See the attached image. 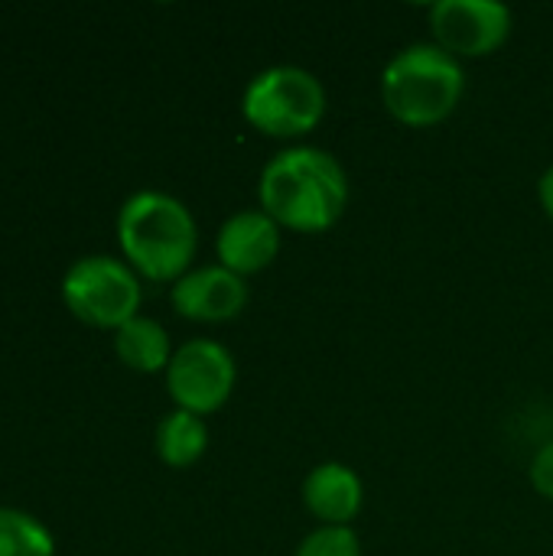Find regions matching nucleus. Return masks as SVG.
<instances>
[{"label": "nucleus", "mask_w": 553, "mask_h": 556, "mask_svg": "<svg viewBox=\"0 0 553 556\" xmlns=\"http://www.w3.org/2000/svg\"><path fill=\"white\" fill-rule=\"evenodd\" d=\"M218 264L238 277L267 270L280 254V225L264 208H244L222 222L215 238Z\"/></svg>", "instance_id": "9"}, {"label": "nucleus", "mask_w": 553, "mask_h": 556, "mask_svg": "<svg viewBox=\"0 0 553 556\" xmlns=\"http://www.w3.org/2000/svg\"><path fill=\"white\" fill-rule=\"evenodd\" d=\"M238 381L235 355L212 339H192L173 352L166 368V391L179 410L209 417L228 404Z\"/></svg>", "instance_id": "6"}, {"label": "nucleus", "mask_w": 553, "mask_h": 556, "mask_svg": "<svg viewBox=\"0 0 553 556\" xmlns=\"http://www.w3.org/2000/svg\"><path fill=\"white\" fill-rule=\"evenodd\" d=\"M114 352L130 371H140V375H156V371L166 375V368L173 362L169 336L150 316H134L130 323H124L114 332Z\"/></svg>", "instance_id": "11"}, {"label": "nucleus", "mask_w": 553, "mask_h": 556, "mask_svg": "<svg viewBox=\"0 0 553 556\" xmlns=\"http://www.w3.org/2000/svg\"><path fill=\"white\" fill-rule=\"evenodd\" d=\"M463 91V62L437 42H414L401 49L381 72V101L404 127H437L460 108Z\"/></svg>", "instance_id": "3"}, {"label": "nucleus", "mask_w": 553, "mask_h": 556, "mask_svg": "<svg viewBox=\"0 0 553 556\" xmlns=\"http://www.w3.org/2000/svg\"><path fill=\"white\" fill-rule=\"evenodd\" d=\"M169 303L192 323H231L248 306V283L222 264L192 267L173 283Z\"/></svg>", "instance_id": "8"}, {"label": "nucleus", "mask_w": 553, "mask_h": 556, "mask_svg": "<svg viewBox=\"0 0 553 556\" xmlns=\"http://www.w3.org/2000/svg\"><path fill=\"white\" fill-rule=\"evenodd\" d=\"M62 300L81 323L117 332L124 323L140 316V280L130 264L91 254L65 270Z\"/></svg>", "instance_id": "5"}, {"label": "nucleus", "mask_w": 553, "mask_h": 556, "mask_svg": "<svg viewBox=\"0 0 553 556\" xmlns=\"http://www.w3.org/2000/svg\"><path fill=\"white\" fill-rule=\"evenodd\" d=\"M209 450V427L199 414L173 410L156 427V456L169 469H189L196 466Z\"/></svg>", "instance_id": "12"}, {"label": "nucleus", "mask_w": 553, "mask_h": 556, "mask_svg": "<svg viewBox=\"0 0 553 556\" xmlns=\"http://www.w3.org/2000/svg\"><path fill=\"white\" fill-rule=\"evenodd\" d=\"M531 485L541 498L553 502V443L541 446L538 456L531 459Z\"/></svg>", "instance_id": "15"}, {"label": "nucleus", "mask_w": 553, "mask_h": 556, "mask_svg": "<svg viewBox=\"0 0 553 556\" xmlns=\"http://www.w3.org/2000/svg\"><path fill=\"white\" fill-rule=\"evenodd\" d=\"M538 199H541L544 215L553 222V166L544 169V176H541V182H538Z\"/></svg>", "instance_id": "16"}, {"label": "nucleus", "mask_w": 553, "mask_h": 556, "mask_svg": "<svg viewBox=\"0 0 553 556\" xmlns=\"http://www.w3.org/2000/svg\"><path fill=\"white\" fill-rule=\"evenodd\" d=\"M293 556H362V541L352 528H326L310 531Z\"/></svg>", "instance_id": "14"}, {"label": "nucleus", "mask_w": 553, "mask_h": 556, "mask_svg": "<svg viewBox=\"0 0 553 556\" xmlns=\"http://www.w3.org/2000/svg\"><path fill=\"white\" fill-rule=\"evenodd\" d=\"M303 505L326 528H349L365 505V485L345 463H319L303 479Z\"/></svg>", "instance_id": "10"}, {"label": "nucleus", "mask_w": 553, "mask_h": 556, "mask_svg": "<svg viewBox=\"0 0 553 556\" xmlns=\"http://www.w3.org/2000/svg\"><path fill=\"white\" fill-rule=\"evenodd\" d=\"M241 114L267 137H306L326 114V88L310 68L271 65L248 81L241 94Z\"/></svg>", "instance_id": "4"}, {"label": "nucleus", "mask_w": 553, "mask_h": 556, "mask_svg": "<svg viewBox=\"0 0 553 556\" xmlns=\"http://www.w3.org/2000/svg\"><path fill=\"white\" fill-rule=\"evenodd\" d=\"M117 241L127 264L140 277L156 283H176L192 267L199 248V225L186 202H179L176 195L143 189L121 205Z\"/></svg>", "instance_id": "2"}, {"label": "nucleus", "mask_w": 553, "mask_h": 556, "mask_svg": "<svg viewBox=\"0 0 553 556\" xmlns=\"http://www.w3.org/2000/svg\"><path fill=\"white\" fill-rule=\"evenodd\" d=\"M0 556H55V541L33 515L0 508Z\"/></svg>", "instance_id": "13"}, {"label": "nucleus", "mask_w": 553, "mask_h": 556, "mask_svg": "<svg viewBox=\"0 0 553 556\" xmlns=\"http://www.w3.org/2000/svg\"><path fill=\"white\" fill-rule=\"evenodd\" d=\"M515 16L499 0H440L430 7L433 42L453 59H486L512 36Z\"/></svg>", "instance_id": "7"}, {"label": "nucleus", "mask_w": 553, "mask_h": 556, "mask_svg": "<svg viewBox=\"0 0 553 556\" xmlns=\"http://www.w3.org/2000/svg\"><path fill=\"white\" fill-rule=\"evenodd\" d=\"M257 202L280 228L323 235L349 205V176L332 153L319 147H290L261 169Z\"/></svg>", "instance_id": "1"}]
</instances>
